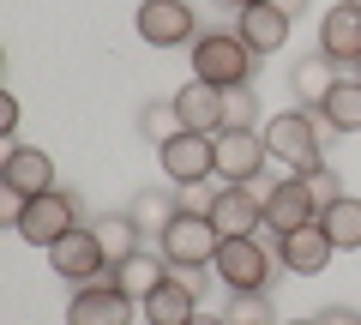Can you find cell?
Here are the masks:
<instances>
[{
  "label": "cell",
  "mask_w": 361,
  "mask_h": 325,
  "mask_svg": "<svg viewBox=\"0 0 361 325\" xmlns=\"http://www.w3.org/2000/svg\"><path fill=\"white\" fill-rule=\"evenodd\" d=\"M211 271L223 277L229 295H271V283L283 271L277 265V235H223Z\"/></svg>",
  "instance_id": "1"
},
{
  "label": "cell",
  "mask_w": 361,
  "mask_h": 325,
  "mask_svg": "<svg viewBox=\"0 0 361 325\" xmlns=\"http://www.w3.org/2000/svg\"><path fill=\"white\" fill-rule=\"evenodd\" d=\"M265 151H271V169H283V175H295V181H307V175L325 163L319 127H313V109H283V115H271V121H265Z\"/></svg>",
  "instance_id": "2"
},
{
  "label": "cell",
  "mask_w": 361,
  "mask_h": 325,
  "mask_svg": "<svg viewBox=\"0 0 361 325\" xmlns=\"http://www.w3.org/2000/svg\"><path fill=\"white\" fill-rule=\"evenodd\" d=\"M253 73H259V54L235 37V25L229 30H205V37L193 42V78H205V85H217V91L253 85Z\"/></svg>",
  "instance_id": "3"
},
{
  "label": "cell",
  "mask_w": 361,
  "mask_h": 325,
  "mask_svg": "<svg viewBox=\"0 0 361 325\" xmlns=\"http://www.w3.org/2000/svg\"><path fill=\"white\" fill-rule=\"evenodd\" d=\"M78 223H85L78 193L54 187V193H37V199H25V205H18L13 235H18V241H30V247H54V241H61V235H73Z\"/></svg>",
  "instance_id": "4"
},
{
  "label": "cell",
  "mask_w": 361,
  "mask_h": 325,
  "mask_svg": "<svg viewBox=\"0 0 361 325\" xmlns=\"http://www.w3.org/2000/svg\"><path fill=\"white\" fill-rule=\"evenodd\" d=\"M133 30L145 37V49H193V42L205 37V30H199V13L187 0H139Z\"/></svg>",
  "instance_id": "5"
},
{
  "label": "cell",
  "mask_w": 361,
  "mask_h": 325,
  "mask_svg": "<svg viewBox=\"0 0 361 325\" xmlns=\"http://www.w3.org/2000/svg\"><path fill=\"white\" fill-rule=\"evenodd\" d=\"M157 247H163V259L175 265V271H199V265L217 259L223 235H217V223H211V217H193V211H180V217L169 223L163 235H157Z\"/></svg>",
  "instance_id": "6"
},
{
  "label": "cell",
  "mask_w": 361,
  "mask_h": 325,
  "mask_svg": "<svg viewBox=\"0 0 361 325\" xmlns=\"http://www.w3.org/2000/svg\"><path fill=\"white\" fill-rule=\"evenodd\" d=\"M49 265H54V277H66V283H97V277H109L115 271V259L103 253V241H97V223H78L73 235H61L49 247Z\"/></svg>",
  "instance_id": "7"
},
{
  "label": "cell",
  "mask_w": 361,
  "mask_h": 325,
  "mask_svg": "<svg viewBox=\"0 0 361 325\" xmlns=\"http://www.w3.org/2000/svg\"><path fill=\"white\" fill-rule=\"evenodd\" d=\"M211 145H217V181L253 187L259 175L271 169L265 133H253V127H223V133H211Z\"/></svg>",
  "instance_id": "8"
},
{
  "label": "cell",
  "mask_w": 361,
  "mask_h": 325,
  "mask_svg": "<svg viewBox=\"0 0 361 325\" xmlns=\"http://www.w3.org/2000/svg\"><path fill=\"white\" fill-rule=\"evenodd\" d=\"M139 319V301L115 283V277H97V283H78L66 301V325H133Z\"/></svg>",
  "instance_id": "9"
},
{
  "label": "cell",
  "mask_w": 361,
  "mask_h": 325,
  "mask_svg": "<svg viewBox=\"0 0 361 325\" xmlns=\"http://www.w3.org/2000/svg\"><path fill=\"white\" fill-rule=\"evenodd\" d=\"M157 163H163V175H169L175 187L217 181V145H211V133H187V127H180L175 139L157 145Z\"/></svg>",
  "instance_id": "10"
},
{
  "label": "cell",
  "mask_w": 361,
  "mask_h": 325,
  "mask_svg": "<svg viewBox=\"0 0 361 325\" xmlns=\"http://www.w3.org/2000/svg\"><path fill=\"white\" fill-rule=\"evenodd\" d=\"M199 301H205V265L199 271H175L139 313H145V325H187L199 313Z\"/></svg>",
  "instance_id": "11"
},
{
  "label": "cell",
  "mask_w": 361,
  "mask_h": 325,
  "mask_svg": "<svg viewBox=\"0 0 361 325\" xmlns=\"http://www.w3.org/2000/svg\"><path fill=\"white\" fill-rule=\"evenodd\" d=\"M307 223H319V193L295 175H283L265 193V235H289V229H307Z\"/></svg>",
  "instance_id": "12"
},
{
  "label": "cell",
  "mask_w": 361,
  "mask_h": 325,
  "mask_svg": "<svg viewBox=\"0 0 361 325\" xmlns=\"http://www.w3.org/2000/svg\"><path fill=\"white\" fill-rule=\"evenodd\" d=\"M0 187L13 199L54 193V157L37 151V145H6V157H0Z\"/></svg>",
  "instance_id": "13"
},
{
  "label": "cell",
  "mask_w": 361,
  "mask_h": 325,
  "mask_svg": "<svg viewBox=\"0 0 361 325\" xmlns=\"http://www.w3.org/2000/svg\"><path fill=\"white\" fill-rule=\"evenodd\" d=\"M331 259H337V241L325 235V223H307V229L277 235V265H283L289 277H319Z\"/></svg>",
  "instance_id": "14"
},
{
  "label": "cell",
  "mask_w": 361,
  "mask_h": 325,
  "mask_svg": "<svg viewBox=\"0 0 361 325\" xmlns=\"http://www.w3.org/2000/svg\"><path fill=\"white\" fill-rule=\"evenodd\" d=\"M319 54L337 66H361V0H337L319 13Z\"/></svg>",
  "instance_id": "15"
},
{
  "label": "cell",
  "mask_w": 361,
  "mask_h": 325,
  "mask_svg": "<svg viewBox=\"0 0 361 325\" xmlns=\"http://www.w3.org/2000/svg\"><path fill=\"white\" fill-rule=\"evenodd\" d=\"M211 223H217V235H265V193L223 181L217 205H211Z\"/></svg>",
  "instance_id": "16"
},
{
  "label": "cell",
  "mask_w": 361,
  "mask_h": 325,
  "mask_svg": "<svg viewBox=\"0 0 361 325\" xmlns=\"http://www.w3.org/2000/svg\"><path fill=\"white\" fill-rule=\"evenodd\" d=\"M109 277H115V283H121V289H127V295H133V301L145 307V301H151L157 289H163L169 277H175V265L163 259V247H139L133 259H121V265H115Z\"/></svg>",
  "instance_id": "17"
},
{
  "label": "cell",
  "mask_w": 361,
  "mask_h": 325,
  "mask_svg": "<svg viewBox=\"0 0 361 325\" xmlns=\"http://www.w3.org/2000/svg\"><path fill=\"white\" fill-rule=\"evenodd\" d=\"M289 30H295V25H289V18L277 13L271 0H259V6H247V13H235V37H241L247 49L259 54V61L283 49V42H289Z\"/></svg>",
  "instance_id": "18"
},
{
  "label": "cell",
  "mask_w": 361,
  "mask_h": 325,
  "mask_svg": "<svg viewBox=\"0 0 361 325\" xmlns=\"http://www.w3.org/2000/svg\"><path fill=\"white\" fill-rule=\"evenodd\" d=\"M169 103H175V115H180V127H187V133H223V91H217V85L187 78Z\"/></svg>",
  "instance_id": "19"
},
{
  "label": "cell",
  "mask_w": 361,
  "mask_h": 325,
  "mask_svg": "<svg viewBox=\"0 0 361 325\" xmlns=\"http://www.w3.org/2000/svg\"><path fill=\"white\" fill-rule=\"evenodd\" d=\"M337 85H343V66H337V61H325L319 49H313V54H301V61L289 66V91L301 97V109H319L325 97L337 91Z\"/></svg>",
  "instance_id": "20"
},
{
  "label": "cell",
  "mask_w": 361,
  "mask_h": 325,
  "mask_svg": "<svg viewBox=\"0 0 361 325\" xmlns=\"http://www.w3.org/2000/svg\"><path fill=\"white\" fill-rule=\"evenodd\" d=\"M97 241H103V253L121 265V259H133V253L145 247V229H139L133 211H109V217H97Z\"/></svg>",
  "instance_id": "21"
},
{
  "label": "cell",
  "mask_w": 361,
  "mask_h": 325,
  "mask_svg": "<svg viewBox=\"0 0 361 325\" xmlns=\"http://www.w3.org/2000/svg\"><path fill=\"white\" fill-rule=\"evenodd\" d=\"M313 115H325V127L337 133V139H349V133H361V78H343L331 97H325Z\"/></svg>",
  "instance_id": "22"
},
{
  "label": "cell",
  "mask_w": 361,
  "mask_h": 325,
  "mask_svg": "<svg viewBox=\"0 0 361 325\" xmlns=\"http://www.w3.org/2000/svg\"><path fill=\"white\" fill-rule=\"evenodd\" d=\"M319 223H325V235L337 241V253H355V247H361V199H355V193L319 205Z\"/></svg>",
  "instance_id": "23"
},
{
  "label": "cell",
  "mask_w": 361,
  "mask_h": 325,
  "mask_svg": "<svg viewBox=\"0 0 361 325\" xmlns=\"http://www.w3.org/2000/svg\"><path fill=\"white\" fill-rule=\"evenodd\" d=\"M133 217H139V229H157V235H163L169 223L180 217V205H175V193L151 187V193H139V199H133Z\"/></svg>",
  "instance_id": "24"
},
{
  "label": "cell",
  "mask_w": 361,
  "mask_h": 325,
  "mask_svg": "<svg viewBox=\"0 0 361 325\" xmlns=\"http://www.w3.org/2000/svg\"><path fill=\"white\" fill-rule=\"evenodd\" d=\"M139 133H145L151 145L175 139V133H180V115H175V103H151V97H145V103H139Z\"/></svg>",
  "instance_id": "25"
},
{
  "label": "cell",
  "mask_w": 361,
  "mask_h": 325,
  "mask_svg": "<svg viewBox=\"0 0 361 325\" xmlns=\"http://www.w3.org/2000/svg\"><path fill=\"white\" fill-rule=\"evenodd\" d=\"M259 115H265V109H259V91H253V85L223 91V127H253Z\"/></svg>",
  "instance_id": "26"
},
{
  "label": "cell",
  "mask_w": 361,
  "mask_h": 325,
  "mask_svg": "<svg viewBox=\"0 0 361 325\" xmlns=\"http://www.w3.org/2000/svg\"><path fill=\"white\" fill-rule=\"evenodd\" d=\"M217 187L223 181H193V187H175V205L193 211V217H211V205H217Z\"/></svg>",
  "instance_id": "27"
},
{
  "label": "cell",
  "mask_w": 361,
  "mask_h": 325,
  "mask_svg": "<svg viewBox=\"0 0 361 325\" xmlns=\"http://www.w3.org/2000/svg\"><path fill=\"white\" fill-rule=\"evenodd\" d=\"M229 325H271L265 295H229Z\"/></svg>",
  "instance_id": "28"
},
{
  "label": "cell",
  "mask_w": 361,
  "mask_h": 325,
  "mask_svg": "<svg viewBox=\"0 0 361 325\" xmlns=\"http://www.w3.org/2000/svg\"><path fill=\"white\" fill-rule=\"evenodd\" d=\"M307 187L319 193V205H331V199H343L349 187H343V175H337V163H319V169L307 175Z\"/></svg>",
  "instance_id": "29"
},
{
  "label": "cell",
  "mask_w": 361,
  "mask_h": 325,
  "mask_svg": "<svg viewBox=\"0 0 361 325\" xmlns=\"http://www.w3.org/2000/svg\"><path fill=\"white\" fill-rule=\"evenodd\" d=\"M0 139H6V145H18V97H13V91L0 97Z\"/></svg>",
  "instance_id": "30"
},
{
  "label": "cell",
  "mask_w": 361,
  "mask_h": 325,
  "mask_svg": "<svg viewBox=\"0 0 361 325\" xmlns=\"http://www.w3.org/2000/svg\"><path fill=\"white\" fill-rule=\"evenodd\" d=\"M319 325H361V313L349 307V301H325V307H319Z\"/></svg>",
  "instance_id": "31"
},
{
  "label": "cell",
  "mask_w": 361,
  "mask_h": 325,
  "mask_svg": "<svg viewBox=\"0 0 361 325\" xmlns=\"http://www.w3.org/2000/svg\"><path fill=\"white\" fill-rule=\"evenodd\" d=\"M271 6H277V13H283L289 25H295V18H307V6H313V0H271Z\"/></svg>",
  "instance_id": "32"
},
{
  "label": "cell",
  "mask_w": 361,
  "mask_h": 325,
  "mask_svg": "<svg viewBox=\"0 0 361 325\" xmlns=\"http://www.w3.org/2000/svg\"><path fill=\"white\" fill-rule=\"evenodd\" d=\"M187 325H229V319H217V313H193Z\"/></svg>",
  "instance_id": "33"
},
{
  "label": "cell",
  "mask_w": 361,
  "mask_h": 325,
  "mask_svg": "<svg viewBox=\"0 0 361 325\" xmlns=\"http://www.w3.org/2000/svg\"><path fill=\"white\" fill-rule=\"evenodd\" d=\"M217 6H229V13H247V6H259V0H217Z\"/></svg>",
  "instance_id": "34"
},
{
  "label": "cell",
  "mask_w": 361,
  "mask_h": 325,
  "mask_svg": "<svg viewBox=\"0 0 361 325\" xmlns=\"http://www.w3.org/2000/svg\"><path fill=\"white\" fill-rule=\"evenodd\" d=\"M283 325H319V319H283Z\"/></svg>",
  "instance_id": "35"
},
{
  "label": "cell",
  "mask_w": 361,
  "mask_h": 325,
  "mask_svg": "<svg viewBox=\"0 0 361 325\" xmlns=\"http://www.w3.org/2000/svg\"><path fill=\"white\" fill-rule=\"evenodd\" d=\"M355 78H361V66H355Z\"/></svg>",
  "instance_id": "36"
}]
</instances>
